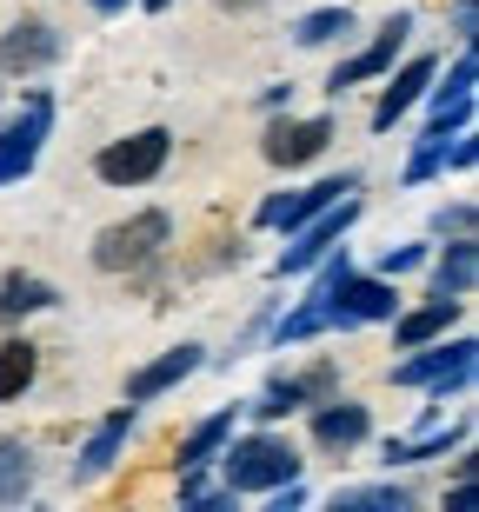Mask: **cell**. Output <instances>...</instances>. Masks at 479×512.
Returning <instances> with one entry per match:
<instances>
[{
    "instance_id": "cell-11",
    "label": "cell",
    "mask_w": 479,
    "mask_h": 512,
    "mask_svg": "<svg viewBox=\"0 0 479 512\" xmlns=\"http://www.w3.org/2000/svg\"><path fill=\"white\" fill-rule=\"evenodd\" d=\"M134 406H114V413L100 419V433L80 446V459H74V486H94V479H107L114 473V459H120V446H127V433H134Z\"/></svg>"
},
{
    "instance_id": "cell-17",
    "label": "cell",
    "mask_w": 479,
    "mask_h": 512,
    "mask_svg": "<svg viewBox=\"0 0 479 512\" xmlns=\"http://www.w3.org/2000/svg\"><path fill=\"white\" fill-rule=\"evenodd\" d=\"M473 54H460L453 60V74H446V87H426L433 94V114H426V127H440V133H453V127H466L473 120Z\"/></svg>"
},
{
    "instance_id": "cell-27",
    "label": "cell",
    "mask_w": 479,
    "mask_h": 512,
    "mask_svg": "<svg viewBox=\"0 0 479 512\" xmlns=\"http://www.w3.org/2000/svg\"><path fill=\"white\" fill-rule=\"evenodd\" d=\"M440 167H446V133H440V127H426V133H420V147H413V167H406V180H433Z\"/></svg>"
},
{
    "instance_id": "cell-14",
    "label": "cell",
    "mask_w": 479,
    "mask_h": 512,
    "mask_svg": "<svg viewBox=\"0 0 479 512\" xmlns=\"http://www.w3.org/2000/svg\"><path fill=\"white\" fill-rule=\"evenodd\" d=\"M200 360H207V346H173V353H160L154 366H140L134 380H127V406H147V399H160L167 386H180L187 373H200Z\"/></svg>"
},
{
    "instance_id": "cell-9",
    "label": "cell",
    "mask_w": 479,
    "mask_h": 512,
    "mask_svg": "<svg viewBox=\"0 0 479 512\" xmlns=\"http://www.w3.org/2000/svg\"><path fill=\"white\" fill-rule=\"evenodd\" d=\"M340 193H360V173H340V180H313V187H300V193H280V200H267V207H260V227L293 233V227H307L320 207H333Z\"/></svg>"
},
{
    "instance_id": "cell-13",
    "label": "cell",
    "mask_w": 479,
    "mask_h": 512,
    "mask_svg": "<svg viewBox=\"0 0 479 512\" xmlns=\"http://www.w3.org/2000/svg\"><path fill=\"white\" fill-rule=\"evenodd\" d=\"M333 386H340V366H313L300 380H273L267 393L253 399V419H287V413H300L307 399H326Z\"/></svg>"
},
{
    "instance_id": "cell-6",
    "label": "cell",
    "mask_w": 479,
    "mask_h": 512,
    "mask_svg": "<svg viewBox=\"0 0 479 512\" xmlns=\"http://www.w3.org/2000/svg\"><path fill=\"white\" fill-rule=\"evenodd\" d=\"M353 220H360V200H353V193H340L333 207H320V213H313L307 227H293V247L280 253V260H273V273H280V280H287V273H307L313 260H326V253L340 247Z\"/></svg>"
},
{
    "instance_id": "cell-22",
    "label": "cell",
    "mask_w": 479,
    "mask_h": 512,
    "mask_svg": "<svg viewBox=\"0 0 479 512\" xmlns=\"http://www.w3.org/2000/svg\"><path fill=\"white\" fill-rule=\"evenodd\" d=\"M34 493V453L20 439H0V506H20Z\"/></svg>"
},
{
    "instance_id": "cell-1",
    "label": "cell",
    "mask_w": 479,
    "mask_h": 512,
    "mask_svg": "<svg viewBox=\"0 0 479 512\" xmlns=\"http://www.w3.org/2000/svg\"><path fill=\"white\" fill-rule=\"evenodd\" d=\"M220 473H227V493H273V486H287V479H300V453H293V439L280 433H253V439H233V446H220Z\"/></svg>"
},
{
    "instance_id": "cell-7",
    "label": "cell",
    "mask_w": 479,
    "mask_h": 512,
    "mask_svg": "<svg viewBox=\"0 0 479 512\" xmlns=\"http://www.w3.org/2000/svg\"><path fill=\"white\" fill-rule=\"evenodd\" d=\"M47 133H54V100L34 94L27 107H20V120H7L0 127V187H14V180H27L40 160V147H47Z\"/></svg>"
},
{
    "instance_id": "cell-29",
    "label": "cell",
    "mask_w": 479,
    "mask_h": 512,
    "mask_svg": "<svg viewBox=\"0 0 479 512\" xmlns=\"http://www.w3.org/2000/svg\"><path fill=\"white\" fill-rule=\"evenodd\" d=\"M433 233H473V207H466V200L460 207H440L433 213Z\"/></svg>"
},
{
    "instance_id": "cell-20",
    "label": "cell",
    "mask_w": 479,
    "mask_h": 512,
    "mask_svg": "<svg viewBox=\"0 0 479 512\" xmlns=\"http://www.w3.org/2000/svg\"><path fill=\"white\" fill-rule=\"evenodd\" d=\"M466 439V419H453V426H440V413H433V426H426L420 439H386V466H413V459H440L446 446H460Z\"/></svg>"
},
{
    "instance_id": "cell-15",
    "label": "cell",
    "mask_w": 479,
    "mask_h": 512,
    "mask_svg": "<svg viewBox=\"0 0 479 512\" xmlns=\"http://www.w3.org/2000/svg\"><path fill=\"white\" fill-rule=\"evenodd\" d=\"M366 433H373V419H366L360 399H326L320 413H313V446L320 453H353Z\"/></svg>"
},
{
    "instance_id": "cell-10",
    "label": "cell",
    "mask_w": 479,
    "mask_h": 512,
    "mask_svg": "<svg viewBox=\"0 0 479 512\" xmlns=\"http://www.w3.org/2000/svg\"><path fill=\"white\" fill-rule=\"evenodd\" d=\"M406 34H413V14H406V7H400V14H386L380 40H373V47H360L346 67H333V80H326V87H333V94H346V87H360V80H380L386 67H393V54L406 47Z\"/></svg>"
},
{
    "instance_id": "cell-26",
    "label": "cell",
    "mask_w": 479,
    "mask_h": 512,
    "mask_svg": "<svg viewBox=\"0 0 479 512\" xmlns=\"http://www.w3.org/2000/svg\"><path fill=\"white\" fill-rule=\"evenodd\" d=\"M333 506L340 512H406L413 493L406 486H353V493H333Z\"/></svg>"
},
{
    "instance_id": "cell-4",
    "label": "cell",
    "mask_w": 479,
    "mask_h": 512,
    "mask_svg": "<svg viewBox=\"0 0 479 512\" xmlns=\"http://www.w3.org/2000/svg\"><path fill=\"white\" fill-rule=\"evenodd\" d=\"M167 233H173L167 213H134V220H120V227H107L94 240V266L100 273H140V266L167 247Z\"/></svg>"
},
{
    "instance_id": "cell-33",
    "label": "cell",
    "mask_w": 479,
    "mask_h": 512,
    "mask_svg": "<svg viewBox=\"0 0 479 512\" xmlns=\"http://www.w3.org/2000/svg\"><path fill=\"white\" fill-rule=\"evenodd\" d=\"M147 7H154V14H160V7H173V0H147Z\"/></svg>"
},
{
    "instance_id": "cell-31",
    "label": "cell",
    "mask_w": 479,
    "mask_h": 512,
    "mask_svg": "<svg viewBox=\"0 0 479 512\" xmlns=\"http://www.w3.org/2000/svg\"><path fill=\"white\" fill-rule=\"evenodd\" d=\"M466 506H473V473H460V486L446 493V512H466Z\"/></svg>"
},
{
    "instance_id": "cell-23",
    "label": "cell",
    "mask_w": 479,
    "mask_h": 512,
    "mask_svg": "<svg viewBox=\"0 0 479 512\" xmlns=\"http://www.w3.org/2000/svg\"><path fill=\"white\" fill-rule=\"evenodd\" d=\"M34 373H40V353L27 340H7V346H0V399H20L27 386H34Z\"/></svg>"
},
{
    "instance_id": "cell-24",
    "label": "cell",
    "mask_w": 479,
    "mask_h": 512,
    "mask_svg": "<svg viewBox=\"0 0 479 512\" xmlns=\"http://www.w3.org/2000/svg\"><path fill=\"white\" fill-rule=\"evenodd\" d=\"M227 439H233V413H213V419H200V426L187 433V446H180V473H187V466H207V459L220 453Z\"/></svg>"
},
{
    "instance_id": "cell-32",
    "label": "cell",
    "mask_w": 479,
    "mask_h": 512,
    "mask_svg": "<svg viewBox=\"0 0 479 512\" xmlns=\"http://www.w3.org/2000/svg\"><path fill=\"white\" fill-rule=\"evenodd\" d=\"M87 7H94V14H120V7H127V0H87Z\"/></svg>"
},
{
    "instance_id": "cell-3",
    "label": "cell",
    "mask_w": 479,
    "mask_h": 512,
    "mask_svg": "<svg viewBox=\"0 0 479 512\" xmlns=\"http://www.w3.org/2000/svg\"><path fill=\"white\" fill-rule=\"evenodd\" d=\"M413 360L393 366V386H426V393L446 406V393H460L466 380H473V366H479V346L473 340H453V346H406Z\"/></svg>"
},
{
    "instance_id": "cell-28",
    "label": "cell",
    "mask_w": 479,
    "mask_h": 512,
    "mask_svg": "<svg viewBox=\"0 0 479 512\" xmlns=\"http://www.w3.org/2000/svg\"><path fill=\"white\" fill-rule=\"evenodd\" d=\"M413 266H426V247H400V253H386L380 273H386V280H400V273H413Z\"/></svg>"
},
{
    "instance_id": "cell-30",
    "label": "cell",
    "mask_w": 479,
    "mask_h": 512,
    "mask_svg": "<svg viewBox=\"0 0 479 512\" xmlns=\"http://www.w3.org/2000/svg\"><path fill=\"white\" fill-rule=\"evenodd\" d=\"M473 27H479V7H473V0H460V7H453V34L473 40Z\"/></svg>"
},
{
    "instance_id": "cell-2",
    "label": "cell",
    "mask_w": 479,
    "mask_h": 512,
    "mask_svg": "<svg viewBox=\"0 0 479 512\" xmlns=\"http://www.w3.org/2000/svg\"><path fill=\"white\" fill-rule=\"evenodd\" d=\"M313 306H320V320L326 326H373V320H393V313H400V293H393V280H366V273H353V266H346V273H333V286H313L307 293Z\"/></svg>"
},
{
    "instance_id": "cell-18",
    "label": "cell",
    "mask_w": 479,
    "mask_h": 512,
    "mask_svg": "<svg viewBox=\"0 0 479 512\" xmlns=\"http://www.w3.org/2000/svg\"><path fill=\"white\" fill-rule=\"evenodd\" d=\"M473 280H479V247H473V233H453L446 260L433 266V300H466Z\"/></svg>"
},
{
    "instance_id": "cell-5",
    "label": "cell",
    "mask_w": 479,
    "mask_h": 512,
    "mask_svg": "<svg viewBox=\"0 0 479 512\" xmlns=\"http://www.w3.org/2000/svg\"><path fill=\"white\" fill-rule=\"evenodd\" d=\"M167 153H173L167 127H140V133H127V140H114V147H100L94 173L107 187H140V180H154V173L167 167Z\"/></svg>"
},
{
    "instance_id": "cell-12",
    "label": "cell",
    "mask_w": 479,
    "mask_h": 512,
    "mask_svg": "<svg viewBox=\"0 0 479 512\" xmlns=\"http://www.w3.org/2000/svg\"><path fill=\"white\" fill-rule=\"evenodd\" d=\"M326 140H333V120H280L260 140V153H267L273 167H307V160L326 153Z\"/></svg>"
},
{
    "instance_id": "cell-8",
    "label": "cell",
    "mask_w": 479,
    "mask_h": 512,
    "mask_svg": "<svg viewBox=\"0 0 479 512\" xmlns=\"http://www.w3.org/2000/svg\"><path fill=\"white\" fill-rule=\"evenodd\" d=\"M60 60V34L40 14H20L7 34H0V74H40Z\"/></svg>"
},
{
    "instance_id": "cell-19",
    "label": "cell",
    "mask_w": 479,
    "mask_h": 512,
    "mask_svg": "<svg viewBox=\"0 0 479 512\" xmlns=\"http://www.w3.org/2000/svg\"><path fill=\"white\" fill-rule=\"evenodd\" d=\"M460 306H466V300H426L420 313H393V340H400V353H406V346L440 340L446 326L460 320Z\"/></svg>"
},
{
    "instance_id": "cell-21",
    "label": "cell",
    "mask_w": 479,
    "mask_h": 512,
    "mask_svg": "<svg viewBox=\"0 0 479 512\" xmlns=\"http://www.w3.org/2000/svg\"><path fill=\"white\" fill-rule=\"evenodd\" d=\"M47 306H60V293L47 280H34V273H7L0 280V320H27V313H47Z\"/></svg>"
},
{
    "instance_id": "cell-16",
    "label": "cell",
    "mask_w": 479,
    "mask_h": 512,
    "mask_svg": "<svg viewBox=\"0 0 479 512\" xmlns=\"http://www.w3.org/2000/svg\"><path fill=\"white\" fill-rule=\"evenodd\" d=\"M433 74H440V67H433V60H426V54H420V60H406L400 74L386 80L380 107H373V127H380V133H393V127H400V120L413 114V100H420L426 87H433Z\"/></svg>"
},
{
    "instance_id": "cell-25",
    "label": "cell",
    "mask_w": 479,
    "mask_h": 512,
    "mask_svg": "<svg viewBox=\"0 0 479 512\" xmlns=\"http://www.w3.org/2000/svg\"><path fill=\"white\" fill-rule=\"evenodd\" d=\"M340 34H353V7H313V14L293 20L300 47H326V40H340Z\"/></svg>"
}]
</instances>
